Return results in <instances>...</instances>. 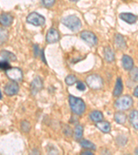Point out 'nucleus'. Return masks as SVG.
<instances>
[{"mask_svg":"<svg viewBox=\"0 0 138 155\" xmlns=\"http://www.w3.org/2000/svg\"><path fill=\"white\" fill-rule=\"evenodd\" d=\"M77 81V77L75 75H73V74H69V75H68L66 77V79H65V83L69 86L74 85L75 83H76Z\"/></svg>","mask_w":138,"mask_h":155,"instance_id":"393cba45","label":"nucleus"},{"mask_svg":"<svg viewBox=\"0 0 138 155\" xmlns=\"http://www.w3.org/2000/svg\"><path fill=\"white\" fill-rule=\"evenodd\" d=\"M60 39V35L59 32L55 28H51L48 31L46 36V40L49 44H54L57 43L59 41Z\"/></svg>","mask_w":138,"mask_h":155,"instance_id":"9d476101","label":"nucleus"},{"mask_svg":"<svg viewBox=\"0 0 138 155\" xmlns=\"http://www.w3.org/2000/svg\"><path fill=\"white\" fill-rule=\"evenodd\" d=\"M19 86L17 82L12 81L7 84L4 87V93L8 96L15 95L19 92Z\"/></svg>","mask_w":138,"mask_h":155,"instance_id":"1a4fd4ad","label":"nucleus"},{"mask_svg":"<svg viewBox=\"0 0 138 155\" xmlns=\"http://www.w3.org/2000/svg\"><path fill=\"white\" fill-rule=\"evenodd\" d=\"M137 68H133L131 70H130V79H131L133 81H135V82H137Z\"/></svg>","mask_w":138,"mask_h":155,"instance_id":"a878e982","label":"nucleus"},{"mask_svg":"<svg viewBox=\"0 0 138 155\" xmlns=\"http://www.w3.org/2000/svg\"><path fill=\"white\" fill-rule=\"evenodd\" d=\"M0 55L4 60L8 61H15L17 60L15 54L11 52L6 51V50H3V51L0 52Z\"/></svg>","mask_w":138,"mask_h":155,"instance_id":"a211bd4d","label":"nucleus"},{"mask_svg":"<svg viewBox=\"0 0 138 155\" xmlns=\"http://www.w3.org/2000/svg\"><path fill=\"white\" fill-rule=\"evenodd\" d=\"M31 124L29 121H24L22 122L21 124V128L23 132H29L30 131V130H31Z\"/></svg>","mask_w":138,"mask_h":155,"instance_id":"bb28decb","label":"nucleus"},{"mask_svg":"<svg viewBox=\"0 0 138 155\" xmlns=\"http://www.w3.org/2000/svg\"><path fill=\"white\" fill-rule=\"evenodd\" d=\"M40 51L41 50L39 49V47L37 44H35L33 46V51H34V56L35 57H37L39 55Z\"/></svg>","mask_w":138,"mask_h":155,"instance_id":"2f4dec72","label":"nucleus"},{"mask_svg":"<svg viewBox=\"0 0 138 155\" xmlns=\"http://www.w3.org/2000/svg\"><path fill=\"white\" fill-rule=\"evenodd\" d=\"M119 17L123 21L129 24H135L137 20V17L136 15L132 13H129V12H122V13L119 14Z\"/></svg>","mask_w":138,"mask_h":155,"instance_id":"9b49d317","label":"nucleus"},{"mask_svg":"<svg viewBox=\"0 0 138 155\" xmlns=\"http://www.w3.org/2000/svg\"><path fill=\"white\" fill-rule=\"evenodd\" d=\"M13 17L9 13H2L0 15V24L3 26L8 27L11 26L13 22Z\"/></svg>","mask_w":138,"mask_h":155,"instance_id":"f8f14e48","label":"nucleus"},{"mask_svg":"<svg viewBox=\"0 0 138 155\" xmlns=\"http://www.w3.org/2000/svg\"><path fill=\"white\" fill-rule=\"evenodd\" d=\"M116 142L119 145V146H124V145H126V142H127V139L126 137L123 136V135H120L118 137H117L116 139Z\"/></svg>","mask_w":138,"mask_h":155,"instance_id":"c85d7f7f","label":"nucleus"},{"mask_svg":"<svg viewBox=\"0 0 138 155\" xmlns=\"http://www.w3.org/2000/svg\"><path fill=\"white\" fill-rule=\"evenodd\" d=\"M95 126H96L100 131H102L103 133L105 134L109 133L110 130H111V126H110V123H109L108 121H101L97 122L96 124H95Z\"/></svg>","mask_w":138,"mask_h":155,"instance_id":"2eb2a0df","label":"nucleus"},{"mask_svg":"<svg viewBox=\"0 0 138 155\" xmlns=\"http://www.w3.org/2000/svg\"><path fill=\"white\" fill-rule=\"evenodd\" d=\"M26 21L35 26H41L45 24L46 19L42 15L37 13L36 12H32L27 16Z\"/></svg>","mask_w":138,"mask_h":155,"instance_id":"39448f33","label":"nucleus"},{"mask_svg":"<svg viewBox=\"0 0 138 155\" xmlns=\"http://www.w3.org/2000/svg\"><path fill=\"white\" fill-rule=\"evenodd\" d=\"M114 119L118 124H124L126 121L127 116L123 112H117L114 114Z\"/></svg>","mask_w":138,"mask_h":155,"instance_id":"aec40b11","label":"nucleus"},{"mask_svg":"<svg viewBox=\"0 0 138 155\" xmlns=\"http://www.w3.org/2000/svg\"><path fill=\"white\" fill-rule=\"evenodd\" d=\"M70 1L71 2H77V1H79V0H70Z\"/></svg>","mask_w":138,"mask_h":155,"instance_id":"e433bc0d","label":"nucleus"},{"mask_svg":"<svg viewBox=\"0 0 138 155\" xmlns=\"http://www.w3.org/2000/svg\"><path fill=\"white\" fill-rule=\"evenodd\" d=\"M42 2L45 7L50 8V7H52L53 6L55 0H42Z\"/></svg>","mask_w":138,"mask_h":155,"instance_id":"7c9ffc66","label":"nucleus"},{"mask_svg":"<svg viewBox=\"0 0 138 155\" xmlns=\"http://www.w3.org/2000/svg\"><path fill=\"white\" fill-rule=\"evenodd\" d=\"M81 38L86 41L90 46H95L98 43V39L96 35L91 31H84L80 34Z\"/></svg>","mask_w":138,"mask_h":155,"instance_id":"0eeeda50","label":"nucleus"},{"mask_svg":"<svg viewBox=\"0 0 138 155\" xmlns=\"http://www.w3.org/2000/svg\"><path fill=\"white\" fill-rule=\"evenodd\" d=\"M79 144L82 147L89 150H96V146L93 142L89 141V140L82 139L79 141Z\"/></svg>","mask_w":138,"mask_h":155,"instance_id":"4be33fe9","label":"nucleus"},{"mask_svg":"<svg viewBox=\"0 0 138 155\" xmlns=\"http://www.w3.org/2000/svg\"><path fill=\"white\" fill-rule=\"evenodd\" d=\"M9 32L8 30L4 28H0V46L4 44L8 41Z\"/></svg>","mask_w":138,"mask_h":155,"instance_id":"5701e85b","label":"nucleus"},{"mask_svg":"<svg viewBox=\"0 0 138 155\" xmlns=\"http://www.w3.org/2000/svg\"><path fill=\"white\" fill-rule=\"evenodd\" d=\"M83 132H84V128L81 125H77L75 126V132H74V137L75 140H80L83 137Z\"/></svg>","mask_w":138,"mask_h":155,"instance_id":"b1692460","label":"nucleus"},{"mask_svg":"<svg viewBox=\"0 0 138 155\" xmlns=\"http://www.w3.org/2000/svg\"><path fill=\"white\" fill-rule=\"evenodd\" d=\"M2 92L0 91V99H2Z\"/></svg>","mask_w":138,"mask_h":155,"instance_id":"c9c22d12","label":"nucleus"},{"mask_svg":"<svg viewBox=\"0 0 138 155\" xmlns=\"http://www.w3.org/2000/svg\"><path fill=\"white\" fill-rule=\"evenodd\" d=\"M40 57H41V59L42 61L44 62V63L45 64L47 65V62H46V58H45V55H44V49H42L41 51H40Z\"/></svg>","mask_w":138,"mask_h":155,"instance_id":"473e14b6","label":"nucleus"},{"mask_svg":"<svg viewBox=\"0 0 138 155\" xmlns=\"http://www.w3.org/2000/svg\"><path fill=\"white\" fill-rule=\"evenodd\" d=\"M86 83L90 88L93 90H100L104 86V81L98 74H93L88 76L86 79Z\"/></svg>","mask_w":138,"mask_h":155,"instance_id":"7ed1b4c3","label":"nucleus"},{"mask_svg":"<svg viewBox=\"0 0 138 155\" xmlns=\"http://www.w3.org/2000/svg\"><path fill=\"white\" fill-rule=\"evenodd\" d=\"M133 95L135 97H136V98H137V97H138V87L137 86H136V87H135V89L134 90Z\"/></svg>","mask_w":138,"mask_h":155,"instance_id":"f704fd0d","label":"nucleus"},{"mask_svg":"<svg viewBox=\"0 0 138 155\" xmlns=\"http://www.w3.org/2000/svg\"><path fill=\"white\" fill-rule=\"evenodd\" d=\"M7 77L11 80L12 81L21 82L23 79V72L19 68H11L6 71Z\"/></svg>","mask_w":138,"mask_h":155,"instance_id":"423d86ee","label":"nucleus"},{"mask_svg":"<svg viewBox=\"0 0 138 155\" xmlns=\"http://www.w3.org/2000/svg\"><path fill=\"white\" fill-rule=\"evenodd\" d=\"M133 104V100L129 95H124L117 100L115 103V106L120 110H126L131 107Z\"/></svg>","mask_w":138,"mask_h":155,"instance_id":"20e7f679","label":"nucleus"},{"mask_svg":"<svg viewBox=\"0 0 138 155\" xmlns=\"http://www.w3.org/2000/svg\"><path fill=\"white\" fill-rule=\"evenodd\" d=\"M11 64H9V61L3 60V61H0V69L4 70V71H7V70L11 68Z\"/></svg>","mask_w":138,"mask_h":155,"instance_id":"cd10ccee","label":"nucleus"},{"mask_svg":"<svg viewBox=\"0 0 138 155\" xmlns=\"http://www.w3.org/2000/svg\"><path fill=\"white\" fill-rule=\"evenodd\" d=\"M44 87L43 80L40 77H37L32 80L31 83V92L32 95H35L38 92L42 91Z\"/></svg>","mask_w":138,"mask_h":155,"instance_id":"6e6552de","label":"nucleus"},{"mask_svg":"<svg viewBox=\"0 0 138 155\" xmlns=\"http://www.w3.org/2000/svg\"><path fill=\"white\" fill-rule=\"evenodd\" d=\"M115 42L116 46L119 49L124 50L126 48V42L125 41L124 37L121 34H117L115 37Z\"/></svg>","mask_w":138,"mask_h":155,"instance_id":"dca6fc26","label":"nucleus"},{"mask_svg":"<svg viewBox=\"0 0 138 155\" xmlns=\"http://www.w3.org/2000/svg\"><path fill=\"white\" fill-rule=\"evenodd\" d=\"M122 62L123 68H124V70H126V71H130V70H131L133 68V59L130 56L127 55V54H124V55L123 56Z\"/></svg>","mask_w":138,"mask_h":155,"instance_id":"ddd939ff","label":"nucleus"},{"mask_svg":"<svg viewBox=\"0 0 138 155\" xmlns=\"http://www.w3.org/2000/svg\"><path fill=\"white\" fill-rule=\"evenodd\" d=\"M104 53L105 59H106V61L107 62L110 63V62L114 61L115 54L110 47H108V46L105 47L104 50Z\"/></svg>","mask_w":138,"mask_h":155,"instance_id":"6ab92c4d","label":"nucleus"},{"mask_svg":"<svg viewBox=\"0 0 138 155\" xmlns=\"http://www.w3.org/2000/svg\"><path fill=\"white\" fill-rule=\"evenodd\" d=\"M69 103L72 112L77 115H82L86 110V104L81 98L69 95Z\"/></svg>","mask_w":138,"mask_h":155,"instance_id":"f257e3e1","label":"nucleus"},{"mask_svg":"<svg viewBox=\"0 0 138 155\" xmlns=\"http://www.w3.org/2000/svg\"><path fill=\"white\" fill-rule=\"evenodd\" d=\"M89 117L93 121L97 123V122L102 121L103 118H104V115H103V113L102 112L99 110H94L90 113Z\"/></svg>","mask_w":138,"mask_h":155,"instance_id":"412c9836","label":"nucleus"},{"mask_svg":"<svg viewBox=\"0 0 138 155\" xmlns=\"http://www.w3.org/2000/svg\"><path fill=\"white\" fill-rule=\"evenodd\" d=\"M81 154H82V155H85V154H87V155H93V152H91V151H84V152H82V153H81Z\"/></svg>","mask_w":138,"mask_h":155,"instance_id":"72a5a7b5","label":"nucleus"},{"mask_svg":"<svg viewBox=\"0 0 138 155\" xmlns=\"http://www.w3.org/2000/svg\"><path fill=\"white\" fill-rule=\"evenodd\" d=\"M129 121L132 124L134 128L137 130H138V111L134 110L129 114Z\"/></svg>","mask_w":138,"mask_h":155,"instance_id":"f3484780","label":"nucleus"},{"mask_svg":"<svg viewBox=\"0 0 138 155\" xmlns=\"http://www.w3.org/2000/svg\"><path fill=\"white\" fill-rule=\"evenodd\" d=\"M62 24L73 32L79 31L82 26V22L78 17L75 15H69L62 19Z\"/></svg>","mask_w":138,"mask_h":155,"instance_id":"f03ea898","label":"nucleus"},{"mask_svg":"<svg viewBox=\"0 0 138 155\" xmlns=\"http://www.w3.org/2000/svg\"><path fill=\"white\" fill-rule=\"evenodd\" d=\"M123 89H124V86H123V82L122 79L118 77L117 79L116 84H115V88L113 92V94L115 97H118L122 94Z\"/></svg>","mask_w":138,"mask_h":155,"instance_id":"4468645a","label":"nucleus"},{"mask_svg":"<svg viewBox=\"0 0 138 155\" xmlns=\"http://www.w3.org/2000/svg\"><path fill=\"white\" fill-rule=\"evenodd\" d=\"M75 84H76V88L78 90V91H84L85 90H86V85H85L84 82H82V81H77Z\"/></svg>","mask_w":138,"mask_h":155,"instance_id":"c756f323","label":"nucleus"}]
</instances>
